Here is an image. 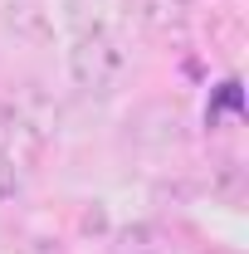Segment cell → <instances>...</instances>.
Returning a JSON list of instances; mask_svg holds the SVG:
<instances>
[{
	"label": "cell",
	"mask_w": 249,
	"mask_h": 254,
	"mask_svg": "<svg viewBox=\"0 0 249 254\" xmlns=\"http://www.w3.org/2000/svg\"><path fill=\"white\" fill-rule=\"evenodd\" d=\"M83 230H108V215H103V205L83 210Z\"/></svg>",
	"instance_id": "9"
},
{
	"label": "cell",
	"mask_w": 249,
	"mask_h": 254,
	"mask_svg": "<svg viewBox=\"0 0 249 254\" xmlns=\"http://www.w3.org/2000/svg\"><path fill=\"white\" fill-rule=\"evenodd\" d=\"M113 254H176V240L152 220H137V225H123L113 235Z\"/></svg>",
	"instance_id": "7"
},
{
	"label": "cell",
	"mask_w": 249,
	"mask_h": 254,
	"mask_svg": "<svg viewBox=\"0 0 249 254\" xmlns=\"http://www.w3.org/2000/svg\"><path fill=\"white\" fill-rule=\"evenodd\" d=\"M10 195H20V166L0 157V200H10Z\"/></svg>",
	"instance_id": "8"
},
{
	"label": "cell",
	"mask_w": 249,
	"mask_h": 254,
	"mask_svg": "<svg viewBox=\"0 0 249 254\" xmlns=\"http://www.w3.org/2000/svg\"><path fill=\"white\" fill-rule=\"evenodd\" d=\"M132 15H137V25L156 39H171V34L186 30L190 20V5L186 0H132Z\"/></svg>",
	"instance_id": "5"
},
{
	"label": "cell",
	"mask_w": 249,
	"mask_h": 254,
	"mask_svg": "<svg viewBox=\"0 0 249 254\" xmlns=\"http://www.w3.org/2000/svg\"><path fill=\"white\" fill-rule=\"evenodd\" d=\"M123 73H127V49L113 30L108 34H73V49H68V78H73V88L108 93V88H118Z\"/></svg>",
	"instance_id": "1"
},
{
	"label": "cell",
	"mask_w": 249,
	"mask_h": 254,
	"mask_svg": "<svg viewBox=\"0 0 249 254\" xmlns=\"http://www.w3.org/2000/svg\"><path fill=\"white\" fill-rule=\"evenodd\" d=\"M127 137L147 152H166L181 142V108L176 103H142L127 118Z\"/></svg>",
	"instance_id": "2"
},
{
	"label": "cell",
	"mask_w": 249,
	"mask_h": 254,
	"mask_svg": "<svg viewBox=\"0 0 249 254\" xmlns=\"http://www.w3.org/2000/svg\"><path fill=\"white\" fill-rule=\"evenodd\" d=\"M0 25H5V34H15V39L30 44V49L54 44V20H49V10H44L39 0H5Z\"/></svg>",
	"instance_id": "4"
},
{
	"label": "cell",
	"mask_w": 249,
	"mask_h": 254,
	"mask_svg": "<svg viewBox=\"0 0 249 254\" xmlns=\"http://www.w3.org/2000/svg\"><path fill=\"white\" fill-rule=\"evenodd\" d=\"M123 15V0H63V25L73 34H108Z\"/></svg>",
	"instance_id": "6"
},
{
	"label": "cell",
	"mask_w": 249,
	"mask_h": 254,
	"mask_svg": "<svg viewBox=\"0 0 249 254\" xmlns=\"http://www.w3.org/2000/svg\"><path fill=\"white\" fill-rule=\"evenodd\" d=\"M39 147H44V132L25 118V108L20 103H0V157H10L25 171L39 157Z\"/></svg>",
	"instance_id": "3"
}]
</instances>
